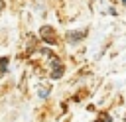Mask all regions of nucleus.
Segmentation results:
<instances>
[{
    "instance_id": "1",
    "label": "nucleus",
    "mask_w": 126,
    "mask_h": 122,
    "mask_svg": "<svg viewBox=\"0 0 126 122\" xmlns=\"http://www.w3.org/2000/svg\"><path fill=\"white\" fill-rule=\"evenodd\" d=\"M49 31H51V28H43V30H41V37H43L45 41H49V43H53V41H55V37H53V35H51Z\"/></svg>"
},
{
    "instance_id": "2",
    "label": "nucleus",
    "mask_w": 126,
    "mask_h": 122,
    "mask_svg": "<svg viewBox=\"0 0 126 122\" xmlns=\"http://www.w3.org/2000/svg\"><path fill=\"white\" fill-rule=\"evenodd\" d=\"M61 75H63V69H61V67H57V71H53V73H51V77H53V79H59Z\"/></svg>"
},
{
    "instance_id": "3",
    "label": "nucleus",
    "mask_w": 126,
    "mask_h": 122,
    "mask_svg": "<svg viewBox=\"0 0 126 122\" xmlns=\"http://www.w3.org/2000/svg\"><path fill=\"white\" fill-rule=\"evenodd\" d=\"M37 92H39V96H41V98H45V96L49 94V89H43V87H41V89H39Z\"/></svg>"
},
{
    "instance_id": "4",
    "label": "nucleus",
    "mask_w": 126,
    "mask_h": 122,
    "mask_svg": "<svg viewBox=\"0 0 126 122\" xmlns=\"http://www.w3.org/2000/svg\"><path fill=\"white\" fill-rule=\"evenodd\" d=\"M6 63H8V59H6V57H4V59H0V69H2V71H4V67H6Z\"/></svg>"
},
{
    "instance_id": "5",
    "label": "nucleus",
    "mask_w": 126,
    "mask_h": 122,
    "mask_svg": "<svg viewBox=\"0 0 126 122\" xmlns=\"http://www.w3.org/2000/svg\"><path fill=\"white\" fill-rule=\"evenodd\" d=\"M122 2H124V4H126V0H122Z\"/></svg>"
}]
</instances>
